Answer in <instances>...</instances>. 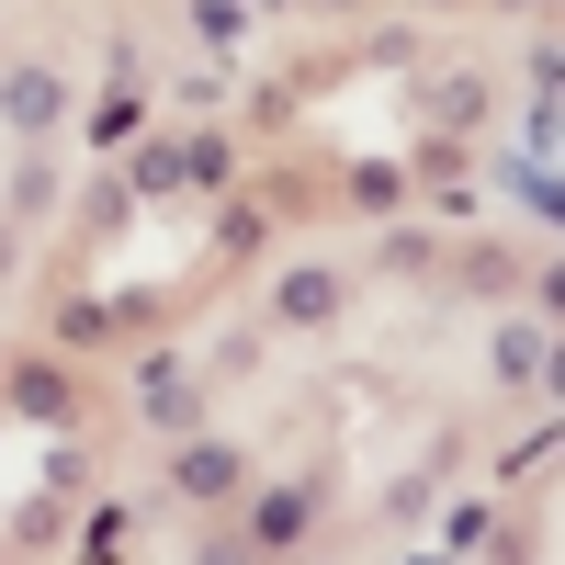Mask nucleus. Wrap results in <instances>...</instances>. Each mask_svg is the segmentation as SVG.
<instances>
[{"label":"nucleus","mask_w":565,"mask_h":565,"mask_svg":"<svg viewBox=\"0 0 565 565\" xmlns=\"http://www.w3.org/2000/svg\"><path fill=\"white\" fill-rule=\"evenodd\" d=\"M170 498H193V509H215V498H249V463H238V441L193 430V441L170 452Z\"/></svg>","instance_id":"nucleus-1"},{"label":"nucleus","mask_w":565,"mask_h":565,"mask_svg":"<svg viewBox=\"0 0 565 565\" xmlns=\"http://www.w3.org/2000/svg\"><path fill=\"white\" fill-rule=\"evenodd\" d=\"M351 306V282L328 271V260H295V271H271V328H328Z\"/></svg>","instance_id":"nucleus-2"},{"label":"nucleus","mask_w":565,"mask_h":565,"mask_svg":"<svg viewBox=\"0 0 565 565\" xmlns=\"http://www.w3.org/2000/svg\"><path fill=\"white\" fill-rule=\"evenodd\" d=\"M136 407H148L159 430H193V407H204V385H193V351H148V362H136Z\"/></svg>","instance_id":"nucleus-3"},{"label":"nucleus","mask_w":565,"mask_h":565,"mask_svg":"<svg viewBox=\"0 0 565 565\" xmlns=\"http://www.w3.org/2000/svg\"><path fill=\"white\" fill-rule=\"evenodd\" d=\"M57 114H68V79H57V68H34V57L0 68V125H12V136H45Z\"/></svg>","instance_id":"nucleus-4"},{"label":"nucleus","mask_w":565,"mask_h":565,"mask_svg":"<svg viewBox=\"0 0 565 565\" xmlns=\"http://www.w3.org/2000/svg\"><path fill=\"white\" fill-rule=\"evenodd\" d=\"M317 521V498L306 487H249V554H295Z\"/></svg>","instance_id":"nucleus-5"},{"label":"nucleus","mask_w":565,"mask_h":565,"mask_svg":"<svg viewBox=\"0 0 565 565\" xmlns=\"http://www.w3.org/2000/svg\"><path fill=\"white\" fill-rule=\"evenodd\" d=\"M543 351H554L543 328H532V317H509L498 340H487V373H498V385H543Z\"/></svg>","instance_id":"nucleus-6"},{"label":"nucleus","mask_w":565,"mask_h":565,"mask_svg":"<svg viewBox=\"0 0 565 565\" xmlns=\"http://www.w3.org/2000/svg\"><path fill=\"white\" fill-rule=\"evenodd\" d=\"M125 181H136V193H193V136H148Z\"/></svg>","instance_id":"nucleus-7"},{"label":"nucleus","mask_w":565,"mask_h":565,"mask_svg":"<svg viewBox=\"0 0 565 565\" xmlns=\"http://www.w3.org/2000/svg\"><path fill=\"white\" fill-rule=\"evenodd\" d=\"M12 418H45V430H57V418H68V373L57 362H23L12 373Z\"/></svg>","instance_id":"nucleus-8"},{"label":"nucleus","mask_w":565,"mask_h":565,"mask_svg":"<svg viewBox=\"0 0 565 565\" xmlns=\"http://www.w3.org/2000/svg\"><path fill=\"white\" fill-rule=\"evenodd\" d=\"M136 125H148L136 90H103V103H90V136H103V148H136Z\"/></svg>","instance_id":"nucleus-9"},{"label":"nucleus","mask_w":565,"mask_h":565,"mask_svg":"<svg viewBox=\"0 0 565 565\" xmlns=\"http://www.w3.org/2000/svg\"><path fill=\"white\" fill-rule=\"evenodd\" d=\"M487 114V90H476V68H452V79H430V125H476Z\"/></svg>","instance_id":"nucleus-10"},{"label":"nucleus","mask_w":565,"mask_h":565,"mask_svg":"<svg viewBox=\"0 0 565 565\" xmlns=\"http://www.w3.org/2000/svg\"><path fill=\"white\" fill-rule=\"evenodd\" d=\"M0 215H23V226H34V215H57V170L23 159V170H12V204H0Z\"/></svg>","instance_id":"nucleus-11"},{"label":"nucleus","mask_w":565,"mask_h":565,"mask_svg":"<svg viewBox=\"0 0 565 565\" xmlns=\"http://www.w3.org/2000/svg\"><path fill=\"white\" fill-rule=\"evenodd\" d=\"M125 532H136V509H90V532H79V565H125Z\"/></svg>","instance_id":"nucleus-12"},{"label":"nucleus","mask_w":565,"mask_h":565,"mask_svg":"<svg viewBox=\"0 0 565 565\" xmlns=\"http://www.w3.org/2000/svg\"><path fill=\"white\" fill-rule=\"evenodd\" d=\"M226 181H238V148L215 125H193V193H226Z\"/></svg>","instance_id":"nucleus-13"},{"label":"nucleus","mask_w":565,"mask_h":565,"mask_svg":"<svg viewBox=\"0 0 565 565\" xmlns=\"http://www.w3.org/2000/svg\"><path fill=\"white\" fill-rule=\"evenodd\" d=\"M181 12H193V34H204V57H215V45H238V23H249V0H181Z\"/></svg>","instance_id":"nucleus-14"},{"label":"nucleus","mask_w":565,"mask_h":565,"mask_svg":"<svg viewBox=\"0 0 565 565\" xmlns=\"http://www.w3.org/2000/svg\"><path fill=\"white\" fill-rule=\"evenodd\" d=\"M498 543V521H487V498H463L452 521H441V554H487Z\"/></svg>","instance_id":"nucleus-15"},{"label":"nucleus","mask_w":565,"mask_h":565,"mask_svg":"<svg viewBox=\"0 0 565 565\" xmlns=\"http://www.w3.org/2000/svg\"><path fill=\"white\" fill-rule=\"evenodd\" d=\"M351 204H362V215H396V204H407V181L373 159V170H351Z\"/></svg>","instance_id":"nucleus-16"},{"label":"nucleus","mask_w":565,"mask_h":565,"mask_svg":"<svg viewBox=\"0 0 565 565\" xmlns=\"http://www.w3.org/2000/svg\"><path fill=\"white\" fill-rule=\"evenodd\" d=\"M260 238H271V226H260V204H226V215H215V249H226V260H249Z\"/></svg>","instance_id":"nucleus-17"},{"label":"nucleus","mask_w":565,"mask_h":565,"mask_svg":"<svg viewBox=\"0 0 565 565\" xmlns=\"http://www.w3.org/2000/svg\"><path fill=\"white\" fill-rule=\"evenodd\" d=\"M103 79H114V90H148V45H136V34H103Z\"/></svg>","instance_id":"nucleus-18"},{"label":"nucleus","mask_w":565,"mask_h":565,"mask_svg":"<svg viewBox=\"0 0 565 565\" xmlns=\"http://www.w3.org/2000/svg\"><path fill=\"white\" fill-rule=\"evenodd\" d=\"M509 181H521V204H532V215L565 226V181H554V170H509Z\"/></svg>","instance_id":"nucleus-19"},{"label":"nucleus","mask_w":565,"mask_h":565,"mask_svg":"<svg viewBox=\"0 0 565 565\" xmlns=\"http://www.w3.org/2000/svg\"><path fill=\"white\" fill-rule=\"evenodd\" d=\"M532 79H543L554 103H565V45H543V57H532Z\"/></svg>","instance_id":"nucleus-20"},{"label":"nucleus","mask_w":565,"mask_h":565,"mask_svg":"<svg viewBox=\"0 0 565 565\" xmlns=\"http://www.w3.org/2000/svg\"><path fill=\"white\" fill-rule=\"evenodd\" d=\"M532 306H543V317L565 328V271H543V282H532Z\"/></svg>","instance_id":"nucleus-21"},{"label":"nucleus","mask_w":565,"mask_h":565,"mask_svg":"<svg viewBox=\"0 0 565 565\" xmlns=\"http://www.w3.org/2000/svg\"><path fill=\"white\" fill-rule=\"evenodd\" d=\"M193 565H249V532L238 543H193Z\"/></svg>","instance_id":"nucleus-22"},{"label":"nucleus","mask_w":565,"mask_h":565,"mask_svg":"<svg viewBox=\"0 0 565 565\" xmlns=\"http://www.w3.org/2000/svg\"><path fill=\"white\" fill-rule=\"evenodd\" d=\"M12 260H23V215H0V282H12Z\"/></svg>","instance_id":"nucleus-23"},{"label":"nucleus","mask_w":565,"mask_h":565,"mask_svg":"<svg viewBox=\"0 0 565 565\" xmlns=\"http://www.w3.org/2000/svg\"><path fill=\"white\" fill-rule=\"evenodd\" d=\"M543 385H554V396H565V340H554V351H543Z\"/></svg>","instance_id":"nucleus-24"},{"label":"nucleus","mask_w":565,"mask_h":565,"mask_svg":"<svg viewBox=\"0 0 565 565\" xmlns=\"http://www.w3.org/2000/svg\"><path fill=\"white\" fill-rule=\"evenodd\" d=\"M317 12H362V0H317Z\"/></svg>","instance_id":"nucleus-25"},{"label":"nucleus","mask_w":565,"mask_h":565,"mask_svg":"<svg viewBox=\"0 0 565 565\" xmlns=\"http://www.w3.org/2000/svg\"><path fill=\"white\" fill-rule=\"evenodd\" d=\"M249 12H295V0H249Z\"/></svg>","instance_id":"nucleus-26"}]
</instances>
